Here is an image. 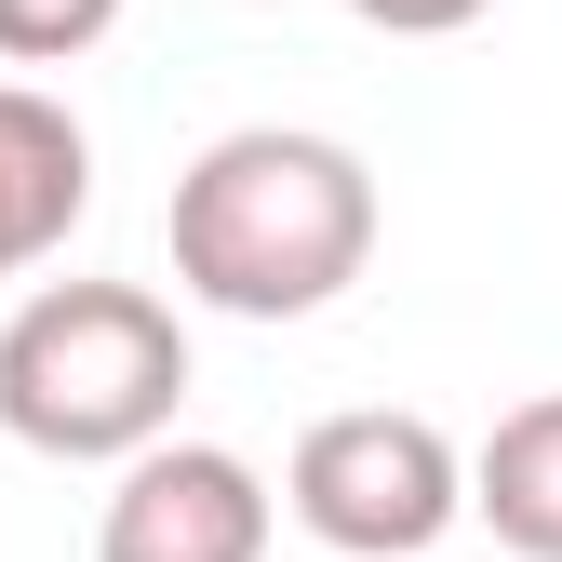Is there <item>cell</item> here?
<instances>
[{"label":"cell","mask_w":562,"mask_h":562,"mask_svg":"<svg viewBox=\"0 0 562 562\" xmlns=\"http://www.w3.org/2000/svg\"><path fill=\"white\" fill-rule=\"evenodd\" d=\"M375 268L362 148L295 121H241L175 175V295L215 322H308Z\"/></svg>","instance_id":"1"},{"label":"cell","mask_w":562,"mask_h":562,"mask_svg":"<svg viewBox=\"0 0 562 562\" xmlns=\"http://www.w3.org/2000/svg\"><path fill=\"white\" fill-rule=\"evenodd\" d=\"M188 402V322L148 281H41L0 322V429L67 469H121L175 442Z\"/></svg>","instance_id":"2"},{"label":"cell","mask_w":562,"mask_h":562,"mask_svg":"<svg viewBox=\"0 0 562 562\" xmlns=\"http://www.w3.org/2000/svg\"><path fill=\"white\" fill-rule=\"evenodd\" d=\"M281 509H295L322 549H348V562H429L469 522V456L429 429V415H402V402H348V415H322V429L295 442Z\"/></svg>","instance_id":"3"},{"label":"cell","mask_w":562,"mask_h":562,"mask_svg":"<svg viewBox=\"0 0 562 562\" xmlns=\"http://www.w3.org/2000/svg\"><path fill=\"white\" fill-rule=\"evenodd\" d=\"M268 522H281V496L255 482V456H228V442H148L108 482L94 562H268Z\"/></svg>","instance_id":"4"},{"label":"cell","mask_w":562,"mask_h":562,"mask_svg":"<svg viewBox=\"0 0 562 562\" xmlns=\"http://www.w3.org/2000/svg\"><path fill=\"white\" fill-rule=\"evenodd\" d=\"M81 215H94V134L41 81H0V281H27L41 255H67Z\"/></svg>","instance_id":"5"},{"label":"cell","mask_w":562,"mask_h":562,"mask_svg":"<svg viewBox=\"0 0 562 562\" xmlns=\"http://www.w3.org/2000/svg\"><path fill=\"white\" fill-rule=\"evenodd\" d=\"M469 509L496 522V549L562 562V389H536V402L496 415V442L469 456Z\"/></svg>","instance_id":"6"},{"label":"cell","mask_w":562,"mask_h":562,"mask_svg":"<svg viewBox=\"0 0 562 562\" xmlns=\"http://www.w3.org/2000/svg\"><path fill=\"white\" fill-rule=\"evenodd\" d=\"M121 27V0H0V67H67Z\"/></svg>","instance_id":"7"},{"label":"cell","mask_w":562,"mask_h":562,"mask_svg":"<svg viewBox=\"0 0 562 562\" xmlns=\"http://www.w3.org/2000/svg\"><path fill=\"white\" fill-rule=\"evenodd\" d=\"M348 14H362L375 41H456V27L496 14V0H348Z\"/></svg>","instance_id":"8"}]
</instances>
